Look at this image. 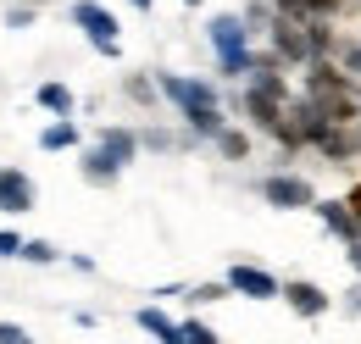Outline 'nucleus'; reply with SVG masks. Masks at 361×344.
Returning a JSON list of instances; mask_svg holds the SVG:
<instances>
[{
  "label": "nucleus",
  "instance_id": "1",
  "mask_svg": "<svg viewBox=\"0 0 361 344\" xmlns=\"http://www.w3.org/2000/svg\"><path fill=\"white\" fill-rule=\"evenodd\" d=\"M272 44H278V56H289V61H317L322 44H328V17L283 11V17L272 23Z\"/></svg>",
  "mask_w": 361,
  "mask_h": 344
},
{
  "label": "nucleus",
  "instance_id": "2",
  "mask_svg": "<svg viewBox=\"0 0 361 344\" xmlns=\"http://www.w3.org/2000/svg\"><path fill=\"white\" fill-rule=\"evenodd\" d=\"M134 156H139V133L106 128V133H100V145L90 150V161H84V178H90V183H111V178L128 167Z\"/></svg>",
  "mask_w": 361,
  "mask_h": 344
},
{
  "label": "nucleus",
  "instance_id": "3",
  "mask_svg": "<svg viewBox=\"0 0 361 344\" xmlns=\"http://www.w3.org/2000/svg\"><path fill=\"white\" fill-rule=\"evenodd\" d=\"M212 44H217V56H223V73H245L250 67V28L239 23V17H212Z\"/></svg>",
  "mask_w": 361,
  "mask_h": 344
},
{
  "label": "nucleus",
  "instance_id": "4",
  "mask_svg": "<svg viewBox=\"0 0 361 344\" xmlns=\"http://www.w3.org/2000/svg\"><path fill=\"white\" fill-rule=\"evenodd\" d=\"M306 100H312L328 123H356V94L345 89V78H334V73H317L312 89H306Z\"/></svg>",
  "mask_w": 361,
  "mask_h": 344
},
{
  "label": "nucleus",
  "instance_id": "5",
  "mask_svg": "<svg viewBox=\"0 0 361 344\" xmlns=\"http://www.w3.org/2000/svg\"><path fill=\"white\" fill-rule=\"evenodd\" d=\"M73 23L90 34V44L100 50V56H117V17H111L106 6H94V0H78V6H73Z\"/></svg>",
  "mask_w": 361,
  "mask_h": 344
},
{
  "label": "nucleus",
  "instance_id": "6",
  "mask_svg": "<svg viewBox=\"0 0 361 344\" xmlns=\"http://www.w3.org/2000/svg\"><path fill=\"white\" fill-rule=\"evenodd\" d=\"M228 289H233V295H250V300H272V295H283V283L272 278L267 266H250V261H233V266H228Z\"/></svg>",
  "mask_w": 361,
  "mask_h": 344
},
{
  "label": "nucleus",
  "instance_id": "7",
  "mask_svg": "<svg viewBox=\"0 0 361 344\" xmlns=\"http://www.w3.org/2000/svg\"><path fill=\"white\" fill-rule=\"evenodd\" d=\"M262 195H267L278 211H300V206H317L312 183H306V178H295V172H272L267 183H262Z\"/></svg>",
  "mask_w": 361,
  "mask_h": 344
},
{
  "label": "nucleus",
  "instance_id": "8",
  "mask_svg": "<svg viewBox=\"0 0 361 344\" xmlns=\"http://www.w3.org/2000/svg\"><path fill=\"white\" fill-rule=\"evenodd\" d=\"M161 94L178 106L183 117H189V111H206V106H217V94H212V84H206V78H178V73H167V78H161Z\"/></svg>",
  "mask_w": 361,
  "mask_h": 344
},
{
  "label": "nucleus",
  "instance_id": "9",
  "mask_svg": "<svg viewBox=\"0 0 361 344\" xmlns=\"http://www.w3.org/2000/svg\"><path fill=\"white\" fill-rule=\"evenodd\" d=\"M34 206V183L23 172H0V211H28Z\"/></svg>",
  "mask_w": 361,
  "mask_h": 344
},
{
  "label": "nucleus",
  "instance_id": "10",
  "mask_svg": "<svg viewBox=\"0 0 361 344\" xmlns=\"http://www.w3.org/2000/svg\"><path fill=\"white\" fill-rule=\"evenodd\" d=\"M283 300L295 305L300 317H322V311H328V295H322L317 283H300V278H295V283H283Z\"/></svg>",
  "mask_w": 361,
  "mask_h": 344
},
{
  "label": "nucleus",
  "instance_id": "11",
  "mask_svg": "<svg viewBox=\"0 0 361 344\" xmlns=\"http://www.w3.org/2000/svg\"><path fill=\"white\" fill-rule=\"evenodd\" d=\"M317 216H322V228H328V233H339V239H356V233H361L350 200H345V206H339V200H328V206H317Z\"/></svg>",
  "mask_w": 361,
  "mask_h": 344
},
{
  "label": "nucleus",
  "instance_id": "12",
  "mask_svg": "<svg viewBox=\"0 0 361 344\" xmlns=\"http://www.w3.org/2000/svg\"><path fill=\"white\" fill-rule=\"evenodd\" d=\"M139 328H145L150 339H161V344H178V322L161 317V305H145V311H139Z\"/></svg>",
  "mask_w": 361,
  "mask_h": 344
},
{
  "label": "nucleus",
  "instance_id": "13",
  "mask_svg": "<svg viewBox=\"0 0 361 344\" xmlns=\"http://www.w3.org/2000/svg\"><path fill=\"white\" fill-rule=\"evenodd\" d=\"M39 145H45V150H73V145H78V123H67V117L50 123V128L39 133Z\"/></svg>",
  "mask_w": 361,
  "mask_h": 344
},
{
  "label": "nucleus",
  "instance_id": "14",
  "mask_svg": "<svg viewBox=\"0 0 361 344\" xmlns=\"http://www.w3.org/2000/svg\"><path fill=\"white\" fill-rule=\"evenodd\" d=\"M39 106L67 117V111H73V89H67V84H39Z\"/></svg>",
  "mask_w": 361,
  "mask_h": 344
},
{
  "label": "nucleus",
  "instance_id": "15",
  "mask_svg": "<svg viewBox=\"0 0 361 344\" xmlns=\"http://www.w3.org/2000/svg\"><path fill=\"white\" fill-rule=\"evenodd\" d=\"M178 344H217V333L206 322H178Z\"/></svg>",
  "mask_w": 361,
  "mask_h": 344
},
{
  "label": "nucleus",
  "instance_id": "16",
  "mask_svg": "<svg viewBox=\"0 0 361 344\" xmlns=\"http://www.w3.org/2000/svg\"><path fill=\"white\" fill-rule=\"evenodd\" d=\"M217 145H223V156H233V161H239V156L250 150V139H245V133H233V128H223V133H217Z\"/></svg>",
  "mask_w": 361,
  "mask_h": 344
},
{
  "label": "nucleus",
  "instance_id": "17",
  "mask_svg": "<svg viewBox=\"0 0 361 344\" xmlns=\"http://www.w3.org/2000/svg\"><path fill=\"white\" fill-rule=\"evenodd\" d=\"M23 256H28V261H56V245H45V239H28V245H23Z\"/></svg>",
  "mask_w": 361,
  "mask_h": 344
},
{
  "label": "nucleus",
  "instance_id": "18",
  "mask_svg": "<svg viewBox=\"0 0 361 344\" xmlns=\"http://www.w3.org/2000/svg\"><path fill=\"white\" fill-rule=\"evenodd\" d=\"M0 344H28V333H23L17 322H0Z\"/></svg>",
  "mask_w": 361,
  "mask_h": 344
},
{
  "label": "nucleus",
  "instance_id": "19",
  "mask_svg": "<svg viewBox=\"0 0 361 344\" xmlns=\"http://www.w3.org/2000/svg\"><path fill=\"white\" fill-rule=\"evenodd\" d=\"M23 245H28V239H17V233H0V256H23Z\"/></svg>",
  "mask_w": 361,
  "mask_h": 344
},
{
  "label": "nucleus",
  "instance_id": "20",
  "mask_svg": "<svg viewBox=\"0 0 361 344\" xmlns=\"http://www.w3.org/2000/svg\"><path fill=\"white\" fill-rule=\"evenodd\" d=\"M228 295V283H200V289H195V300H223Z\"/></svg>",
  "mask_w": 361,
  "mask_h": 344
},
{
  "label": "nucleus",
  "instance_id": "21",
  "mask_svg": "<svg viewBox=\"0 0 361 344\" xmlns=\"http://www.w3.org/2000/svg\"><path fill=\"white\" fill-rule=\"evenodd\" d=\"M345 73H361V39L345 50Z\"/></svg>",
  "mask_w": 361,
  "mask_h": 344
},
{
  "label": "nucleus",
  "instance_id": "22",
  "mask_svg": "<svg viewBox=\"0 0 361 344\" xmlns=\"http://www.w3.org/2000/svg\"><path fill=\"white\" fill-rule=\"evenodd\" d=\"M345 256H350V266H356V272H361V233H356V239H350V250H345Z\"/></svg>",
  "mask_w": 361,
  "mask_h": 344
},
{
  "label": "nucleus",
  "instance_id": "23",
  "mask_svg": "<svg viewBox=\"0 0 361 344\" xmlns=\"http://www.w3.org/2000/svg\"><path fill=\"white\" fill-rule=\"evenodd\" d=\"M345 311H356V317H361V283L350 289V295H345Z\"/></svg>",
  "mask_w": 361,
  "mask_h": 344
},
{
  "label": "nucleus",
  "instance_id": "24",
  "mask_svg": "<svg viewBox=\"0 0 361 344\" xmlns=\"http://www.w3.org/2000/svg\"><path fill=\"white\" fill-rule=\"evenodd\" d=\"M134 6H139V11H150V0H134Z\"/></svg>",
  "mask_w": 361,
  "mask_h": 344
},
{
  "label": "nucleus",
  "instance_id": "25",
  "mask_svg": "<svg viewBox=\"0 0 361 344\" xmlns=\"http://www.w3.org/2000/svg\"><path fill=\"white\" fill-rule=\"evenodd\" d=\"M183 6H200V0H183Z\"/></svg>",
  "mask_w": 361,
  "mask_h": 344
}]
</instances>
